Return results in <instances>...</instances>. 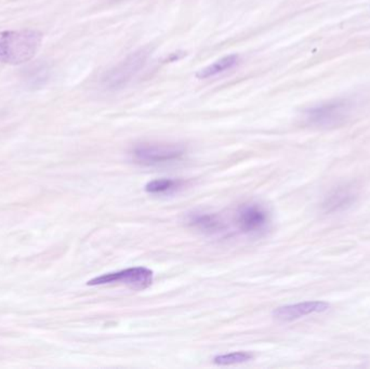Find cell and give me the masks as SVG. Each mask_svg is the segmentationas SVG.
<instances>
[{"label": "cell", "instance_id": "1", "mask_svg": "<svg viewBox=\"0 0 370 369\" xmlns=\"http://www.w3.org/2000/svg\"><path fill=\"white\" fill-rule=\"evenodd\" d=\"M42 34L32 30L0 33V62L22 64L33 58L42 45Z\"/></svg>", "mask_w": 370, "mask_h": 369}, {"label": "cell", "instance_id": "2", "mask_svg": "<svg viewBox=\"0 0 370 369\" xmlns=\"http://www.w3.org/2000/svg\"><path fill=\"white\" fill-rule=\"evenodd\" d=\"M352 103L345 99H338L321 103L305 111V120L309 124L321 128L337 126L345 122L351 111Z\"/></svg>", "mask_w": 370, "mask_h": 369}, {"label": "cell", "instance_id": "3", "mask_svg": "<svg viewBox=\"0 0 370 369\" xmlns=\"http://www.w3.org/2000/svg\"><path fill=\"white\" fill-rule=\"evenodd\" d=\"M149 52L151 51L149 48H143L127 56L123 61L117 64L105 75L103 80L105 86L110 89H118L121 87L126 86L147 64Z\"/></svg>", "mask_w": 370, "mask_h": 369}, {"label": "cell", "instance_id": "4", "mask_svg": "<svg viewBox=\"0 0 370 369\" xmlns=\"http://www.w3.org/2000/svg\"><path fill=\"white\" fill-rule=\"evenodd\" d=\"M154 274L147 268L137 267L121 270L115 273H107L89 280V286L109 285V284H125L135 290L147 289L152 285Z\"/></svg>", "mask_w": 370, "mask_h": 369}, {"label": "cell", "instance_id": "5", "mask_svg": "<svg viewBox=\"0 0 370 369\" xmlns=\"http://www.w3.org/2000/svg\"><path fill=\"white\" fill-rule=\"evenodd\" d=\"M185 150L180 144H145L137 145L133 149L132 156L137 163L144 165L161 164L175 161L184 154Z\"/></svg>", "mask_w": 370, "mask_h": 369}, {"label": "cell", "instance_id": "6", "mask_svg": "<svg viewBox=\"0 0 370 369\" xmlns=\"http://www.w3.org/2000/svg\"><path fill=\"white\" fill-rule=\"evenodd\" d=\"M236 225L246 234L260 233L269 223V213L259 204H244L236 211Z\"/></svg>", "mask_w": 370, "mask_h": 369}, {"label": "cell", "instance_id": "7", "mask_svg": "<svg viewBox=\"0 0 370 369\" xmlns=\"http://www.w3.org/2000/svg\"><path fill=\"white\" fill-rule=\"evenodd\" d=\"M328 308L329 304L327 302L305 301L277 308L273 315L276 320H282V322H291V320H298V318L310 315V314L321 313V312L327 311Z\"/></svg>", "mask_w": 370, "mask_h": 369}, {"label": "cell", "instance_id": "8", "mask_svg": "<svg viewBox=\"0 0 370 369\" xmlns=\"http://www.w3.org/2000/svg\"><path fill=\"white\" fill-rule=\"evenodd\" d=\"M189 223L198 231L207 234L223 233L226 225L216 213H194L190 215Z\"/></svg>", "mask_w": 370, "mask_h": 369}, {"label": "cell", "instance_id": "9", "mask_svg": "<svg viewBox=\"0 0 370 369\" xmlns=\"http://www.w3.org/2000/svg\"><path fill=\"white\" fill-rule=\"evenodd\" d=\"M354 199V192L350 187H340L329 195L323 206L327 211H335L345 208Z\"/></svg>", "mask_w": 370, "mask_h": 369}, {"label": "cell", "instance_id": "10", "mask_svg": "<svg viewBox=\"0 0 370 369\" xmlns=\"http://www.w3.org/2000/svg\"><path fill=\"white\" fill-rule=\"evenodd\" d=\"M238 56L236 54H230V56H224L220 58L219 61L214 62L211 65L200 70L197 73V77L199 80H206V78L214 77L218 75L220 73L226 72V70H230L238 64Z\"/></svg>", "mask_w": 370, "mask_h": 369}, {"label": "cell", "instance_id": "11", "mask_svg": "<svg viewBox=\"0 0 370 369\" xmlns=\"http://www.w3.org/2000/svg\"><path fill=\"white\" fill-rule=\"evenodd\" d=\"M183 184L184 182L182 180L156 179V180L149 181L145 185V191L149 194H165V193L177 191L180 187H183Z\"/></svg>", "mask_w": 370, "mask_h": 369}, {"label": "cell", "instance_id": "12", "mask_svg": "<svg viewBox=\"0 0 370 369\" xmlns=\"http://www.w3.org/2000/svg\"><path fill=\"white\" fill-rule=\"evenodd\" d=\"M254 358L252 353L244 352H232L228 354H222V356H217L214 358V362L217 365H234L240 364V363L248 362Z\"/></svg>", "mask_w": 370, "mask_h": 369}]
</instances>
